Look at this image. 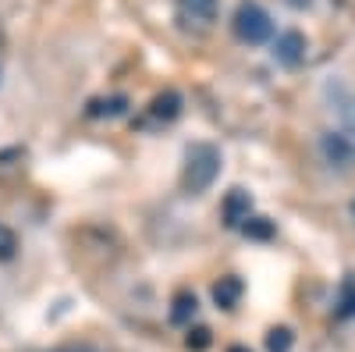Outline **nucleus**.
<instances>
[{"instance_id":"obj_1","label":"nucleus","mask_w":355,"mask_h":352,"mask_svg":"<svg viewBox=\"0 0 355 352\" xmlns=\"http://www.w3.org/2000/svg\"><path fill=\"white\" fill-rule=\"evenodd\" d=\"M220 174V150L214 142H192L182 164V185L185 192H206Z\"/></svg>"},{"instance_id":"obj_2","label":"nucleus","mask_w":355,"mask_h":352,"mask_svg":"<svg viewBox=\"0 0 355 352\" xmlns=\"http://www.w3.org/2000/svg\"><path fill=\"white\" fill-rule=\"evenodd\" d=\"M231 25H234V36H239L242 43H249V47H259V43L274 40V18L263 4H256V0H242V4L234 8Z\"/></svg>"},{"instance_id":"obj_3","label":"nucleus","mask_w":355,"mask_h":352,"mask_svg":"<svg viewBox=\"0 0 355 352\" xmlns=\"http://www.w3.org/2000/svg\"><path fill=\"white\" fill-rule=\"evenodd\" d=\"M320 153H323V160H327L331 167L348 171L355 164V142L345 132H323L320 135Z\"/></svg>"},{"instance_id":"obj_4","label":"nucleus","mask_w":355,"mask_h":352,"mask_svg":"<svg viewBox=\"0 0 355 352\" xmlns=\"http://www.w3.org/2000/svg\"><path fill=\"white\" fill-rule=\"evenodd\" d=\"M270 53H274V61L281 68H299L306 61V36L295 33V28H288V33H281L274 40V50Z\"/></svg>"},{"instance_id":"obj_5","label":"nucleus","mask_w":355,"mask_h":352,"mask_svg":"<svg viewBox=\"0 0 355 352\" xmlns=\"http://www.w3.org/2000/svg\"><path fill=\"white\" fill-rule=\"evenodd\" d=\"M249 210H252L249 192H245V189H231V196L224 199V221H227L231 228H239V224L249 221Z\"/></svg>"},{"instance_id":"obj_6","label":"nucleus","mask_w":355,"mask_h":352,"mask_svg":"<svg viewBox=\"0 0 355 352\" xmlns=\"http://www.w3.org/2000/svg\"><path fill=\"white\" fill-rule=\"evenodd\" d=\"M178 11H182L185 22L210 25L217 18V0H178Z\"/></svg>"},{"instance_id":"obj_7","label":"nucleus","mask_w":355,"mask_h":352,"mask_svg":"<svg viewBox=\"0 0 355 352\" xmlns=\"http://www.w3.org/2000/svg\"><path fill=\"white\" fill-rule=\"evenodd\" d=\"M239 299H242V281L234 278V274H227V278H220L214 285V303L220 310H234V306H239Z\"/></svg>"},{"instance_id":"obj_8","label":"nucleus","mask_w":355,"mask_h":352,"mask_svg":"<svg viewBox=\"0 0 355 352\" xmlns=\"http://www.w3.org/2000/svg\"><path fill=\"white\" fill-rule=\"evenodd\" d=\"M150 114L157 117V121H174L178 114H182V97H178L174 90H167V93H160L157 100H153V107H150Z\"/></svg>"},{"instance_id":"obj_9","label":"nucleus","mask_w":355,"mask_h":352,"mask_svg":"<svg viewBox=\"0 0 355 352\" xmlns=\"http://www.w3.org/2000/svg\"><path fill=\"white\" fill-rule=\"evenodd\" d=\"M196 296L192 292H178L174 296V310H171V320L174 324H189V317H196Z\"/></svg>"},{"instance_id":"obj_10","label":"nucleus","mask_w":355,"mask_h":352,"mask_svg":"<svg viewBox=\"0 0 355 352\" xmlns=\"http://www.w3.org/2000/svg\"><path fill=\"white\" fill-rule=\"evenodd\" d=\"M295 342V335L288 328H270V335H266V352H288Z\"/></svg>"},{"instance_id":"obj_11","label":"nucleus","mask_w":355,"mask_h":352,"mask_svg":"<svg viewBox=\"0 0 355 352\" xmlns=\"http://www.w3.org/2000/svg\"><path fill=\"white\" fill-rule=\"evenodd\" d=\"M15 249H18V242H15V231L0 224V260H11V256H15Z\"/></svg>"},{"instance_id":"obj_12","label":"nucleus","mask_w":355,"mask_h":352,"mask_svg":"<svg viewBox=\"0 0 355 352\" xmlns=\"http://www.w3.org/2000/svg\"><path fill=\"white\" fill-rule=\"evenodd\" d=\"M341 313H345V317L355 313V281H352V278L341 285Z\"/></svg>"},{"instance_id":"obj_13","label":"nucleus","mask_w":355,"mask_h":352,"mask_svg":"<svg viewBox=\"0 0 355 352\" xmlns=\"http://www.w3.org/2000/svg\"><path fill=\"white\" fill-rule=\"evenodd\" d=\"M206 345H210V331H206V328H196V331H189V349L202 352Z\"/></svg>"},{"instance_id":"obj_14","label":"nucleus","mask_w":355,"mask_h":352,"mask_svg":"<svg viewBox=\"0 0 355 352\" xmlns=\"http://www.w3.org/2000/svg\"><path fill=\"white\" fill-rule=\"evenodd\" d=\"M242 228H245V235H259V239H266V235H270V224H263V217H249Z\"/></svg>"},{"instance_id":"obj_15","label":"nucleus","mask_w":355,"mask_h":352,"mask_svg":"<svg viewBox=\"0 0 355 352\" xmlns=\"http://www.w3.org/2000/svg\"><path fill=\"white\" fill-rule=\"evenodd\" d=\"M227 352H252V349H245V345H231Z\"/></svg>"},{"instance_id":"obj_16","label":"nucleus","mask_w":355,"mask_h":352,"mask_svg":"<svg viewBox=\"0 0 355 352\" xmlns=\"http://www.w3.org/2000/svg\"><path fill=\"white\" fill-rule=\"evenodd\" d=\"M352 221H355V199H352Z\"/></svg>"}]
</instances>
